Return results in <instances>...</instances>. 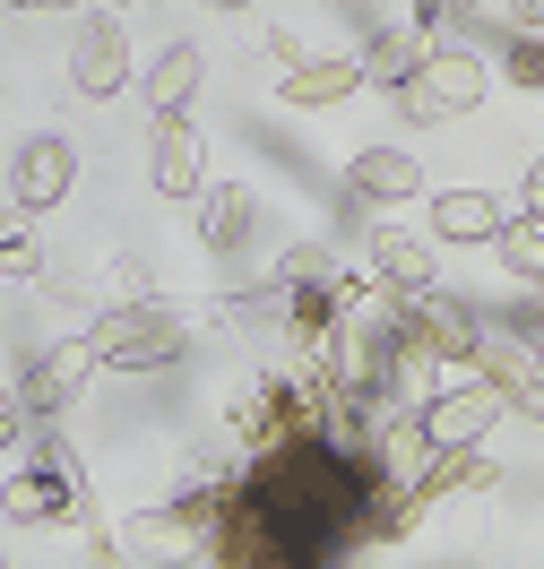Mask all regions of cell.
Wrapping results in <instances>:
<instances>
[{
  "instance_id": "6da1fadb",
  "label": "cell",
  "mask_w": 544,
  "mask_h": 569,
  "mask_svg": "<svg viewBox=\"0 0 544 569\" xmlns=\"http://www.w3.org/2000/svg\"><path fill=\"white\" fill-rule=\"evenodd\" d=\"M87 346H96V371H165L190 355V320L174 302H130L87 328Z\"/></svg>"
},
{
  "instance_id": "7a4b0ae2",
  "label": "cell",
  "mask_w": 544,
  "mask_h": 569,
  "mask_svg": "<svg viewBox=\"0 0 544 569\" xmlns=\"http://www.w3.org/2000/svg\"><path fill=\"white\" fill-rule=\"evenodd\" d=\"M484 87H493V70L475 61L467 43H433V52H424V70L406 78L389 104H398L406 121H458V112L484 104Z\"/></svg>"
},
{
  "instance_id": "3957f363",
  "label": "cell",
  "mask_w": 544,
  "mask_h": 569,
  "mask_svg": "<svg viewBox=\"0 0 544 569\" xmlns=\"http://www.w3.org/2000/svg\"><path fill=\"white\" fill-rule=\"evenodd\" d=\"M78 466H70V449L61 440H43V458L36 466H18L9 483H0V518L9 527H70L78 518Z\"/></svg>"
},
{
  "instance_id": "277c9868",
  "label": "cell",
  "mask_w": 544,
  "mask_h": 569,
  "mask_svg": "<svg viewBox=\"0 0 544 569\" xmlns=\"http://www.w3.org/2000/svg\"><path fill=\"white\" fill-rule=\"evenodd\" d=\"M398 328H406V346H415L424 362H449V371H467L475 346H484V320H475L458 293H441V284L406 293V302H398Z\"/></svg>"
},
{
  "instance_id": "5b68a950",
  "label": "cell",
  "mask_w": 544,
  "mask_h": 569,
  "mask_svg": "<svg viewBox=\"0 0 544 569\" xmlns=\"http://www.w3.org/2000/svg\"><path fill=\"white\" fill-rule=\"evenodd\" d=\"M112 552H121L130 569H199V561H208V527L165 500V509L121 518V527H112Z\"/></svg>"
},
{
  "instance_id": "8992f818",
  "label": "cell",
  "mask_w": 544,
  "mask_h": 569,
  "mask_svg": "<svg viewBox=\"0 0 544 569\" xmlns=\"http://www.w3.org/2000/svg\"><path fill=\"white\" fill-rule=\"evenodd\" d=\"M502 389H484V380H458V389H441L424 415H415V431H424V449L433 458H475V440L502 423Z\"/></svg>"
},
{
  "instance_id": "52a82bcc",
  "label": "cell",
  "mask_w": 544,
  "mask_h": 569,
  "mask_svg": "<svg viewBox=\"0 0 544 569\" xmlns=\"http://www.w3.org/2000/svg\"><path fill=\"white\" fill-rule=\"evenodd\" d=\"M87 380H96V346H87V337H61V346H43V355L27 362V380L9 389V406H18V415H61Z\"/></svg>"
},
{
  "instance_id": "ba28073f",
  "label": "cell",
  "mask_w": 544,
  "mask_h": 569,
  "mask_svg": "<svg viewBox=\"0 0 544 569\" xmlns=\"http://www.w3.org/2000/svg\"><path fill=\"white\" fill-rule=\"evenodd\" d=\"M70 181H78V147L70 139H27L18 156H9V208L43 216V208L70 199Z\"/></svg>"
},
{
  "instance_id": "9c48e42d",
  "label": "cell",
  "mask_w": 544,
  "mask_h": 569,
  "mask_svg": "<svg viewBox=\"0 0 544 569\" xmlns=\"http://www.w3.org/2000/svg\"><path fill=\"white\" fill-rule=\"evenodd\" d=\"M363 284H380L389 302L441 284L433 277V242H424V233H398V224H389V233H372V242H363Z\"/></svg>"
},
{
  "instance_id": "30bf717a",
  "label": "cell",
  "mask_w": 544,
  "mask_h": 569,
  "mask_svg": "<svg viewBox=\"0 0 544 569\" xmlns=\"http://www.w3.org/2000/svg\"><path fill=\"white\" fill-rule=\"evenodd\" d=\"M70 87L78 96H121V87H130V36H121V18H87V27H78Z\"/></svg>"
},
{
  "instance_id": "8fae6325",
  "label": "cell",
  "mask_w": 544,
  "mask_h": 569,
  "mask_svg": "<svg viewBox=\"0 0 544 569\" xmlns=\"http://www.w3.org/2000/svg\"><path fill=\"white\" fill-rule=\"evenodd\" d=\"M147 173L165 199H199L208 190V139L190 130V121H156L147 130Z\"/></svg>"
},
{
  "instance_id": "7c38bea8",
  "label": "cell",
  "mask_w": 544,
  "mask_h": 569,
  "mask_svg": "<svg viewBox=\"0 0 544 569\" xmlns=\"http://www.w3.org/2000/svg\"><path fill=\"white\" fill-rule=\"evenodd\" d=\"M346 96H363L355 52H311V61H294V70L277 78V104L286 112H328V104H346Z\"/></svg>"
},
{
  "instance_id": "4fadbf2b",
  "label": "cell",
  "mask_w": 544,
  "mask_h": 569,
  "mask_svg": "<svg viewBox=\"0 0 544 569\" xmlns=\"http://www.w3.org/2000/svg\"><path fill=\"white\" fill-rule=\"evenodd\" d=\"M346 181H355V199H372V208H406V199H424V164L406 156V147H363L355 164H346Z\"/></svg>"
},
{
  "instance_id": "5bb4252c",
  "label": "cell",
  "mask_w": 544,
  "mask_h": 569,
  "mask_svg": "<svg viewBox=\"0 0 544 569\" xmlns=\"http://www.w3.org/2000/svg\"><path fill=\"white\" fill-rule=\"evenodd\" d=\"M208 87V52L199 43H165L156 70H147V112L156 121H190V96Z\"/></svg>"
},
{
  "instance_id": "9a60e30c",
  "label": "cell",
  "mask_w": 544,
  "mask_h": 569,
  "mask_svg": "<svg viewBox=\"0 0 544 569\" xmlns=\"http://www.w3.org/2000/svg\"><path fill=\"white\" fill-rule=\"evenodd\" d=\"M355 70H363V87H389L398 96L406 78L424 70V43L406 36V18H372V43L355 52Z\"/></svg>"
},
{
  "instance_id": "2e32d148",
  "label": "cell",
  "mask_w": 544,
  "mask_h": 569,
  "mask_svg": "<svg viewBox=\"0 0 544 569\" xmlns=\"http://www.w3.org/2000/svg\"><path fill=\"white\" fill-rule=\"evenodd\" d=\"M251 224H259V199L243 190V181H217V190H199V242L217 250V259L251 242Z\"/></svg>"
},
{
  "instance_id": "e0dca14e",
  "label": "cell",
  "mask_w": 544,
  "mask_h": 569,
  "mask_svg": "<svg viewBox=\"0 0 544 569\" xmlns=\"http://www.w3.org/2000/svg\"><path fill=\"white\" fill-rule=\"evenodd\" d=\"M502 233V199L493 190H441L433 199V242H493Z\"/></svg>"
},
{
  "instance_id": "ac0fdd59",
  "label": "cell",
  "mask_w": 544,
  "mask_h": 569,
  "mask_svg": "<svg viewBox=\"0 0 544 569\" xmlns=\"http://www.w3.org/2000/svg\"><path fill=\"white\" fill-rule=\"evenodd\" d=\"M424 466H433V449H424L415 415H380V423H372V475H380V483H415Z\"/></svg>"
},
{
  "instance_id": "d6986e66",
  "label": "cell",
  "mask_w": 544,
  "mask_h": 569,
  "mask_svg": "<svg viewBox=\"0 0 544 569\" xmlns=\"http://www.w3.org/2000/svg\"><path fill=\"white\" fill-rule=\"evenodd\" d=\"M493 250H502V268H510V277L544 284V216H502Z\"/></svg>"
},
{
  "instance_id": "ffe728a7",
  "label": "cell",
  "mask_w": 544,
  "mask_h": 569,
  "mask_svg": "<svg viewBox=\"0 0 544 569\" xmlns=\"http://www.w3.org/2000/svg\"><path fill=\"white\" fill-rule=\"evenodd\" d=\"M0 277H43V242H36V216H18V208H0Z\"/></svg>"
},
{
  "instance_id": "44dd1931",
  "label": "cell",
  "mask_w": 544,
  "mask_h": 569,
  "mask_svg": "<svg viewBox=\"0 0 544 569\" xmlns=\"http://www.w3.org/2000/svg\"><path fill=\"white\" fill-rule=\"evenodd\" d=\"M105 293H112V311H130V302H156V284H147L139 259H112V268H105Z\"/></svg>"
},
{
  "instance_id": "7402d4cb",
  "label": "cell",
  "mask_w": 544,
  "mask_h": 569,
  "mask_svg": "<svg viewBox=\"0 0 544 569\" xmlns=\"http://www.w3.org/2000/svg\"><path fill=\"white\" fill-rule=\"evenodd\" d=\"M502 78H510V87H527V96H544V43H510Z\"/></svg>"
},
{
  "instance_id": "603a6c76",
  "label": "cell",
  "mask_w": 544,
  "mask_h": 569,
  "mask_svg": "<svg viewBox=\"0 0 544 569\" xmlns=\"http://www.w3.org/2000/svg\"><path fill=\"white\" fill-rule=\"evenodd\" d=\"M259 52H268L277 70H294V61H311V43L294 36V27H268V43H259Z\"/></svg>"
},
{
  "instance_id": "cb8c5ba5",
  "label": "cell",
  "mask_w": 544,
  "mask_h": 569,
  "mask_svg": "<svg viewBox=\"0 0 544 569\" xmlns=\"http://www.w3.org/2000/svg\"><path fill=\"white\" fill-rule=\"evenodd\" d=\"M510 406H518V415H536V423H544V362L527 371V380H518V389H510Z\"/></svg>"
},
{
  "instance_id": "d4e9b609",
  "label": "cell",
  "mask_w": 544,
  "mask_h": 569,
  "mask_svg": "<svg viewBox=\"0 0 544 569\" xmlns=\"http://www.w3.org/2000/svg\"><path fill=\"white\" fill-rule=\"evenodd\" d=\"M518 216H544V156L527 164V208H518Z\"/></svg>"
},
{
  "instance_id": "484cf974",
  "label": "cell",
  "mask_w": 544,
  "mask_h": 569,
  "mask_svg": "<svg viewBox=\"0 0 544 569\" xmlns=\"http://www.w3.org/2000/svg\"><path fill=\"white\" fill-rule=\"evenodd\" d=\"M0 449H18V406H9V389H0Z\"/></svg>"
},
{
  "instance_id": "4316f807",
  "label": "cell",
  "mask_w": 544,
  "mask_h": 569,
  "mask_svg": "<svg viewBox=\"0 0 544 569\" xmlns=\"http://www.w3.org/2000/svg\"><path fill=\"white\" fill-rule=\"evenodd\" d=\"M433 569H458V561H433Z\"/></svg>"
},
{
  "instance_id": "83f0119b",
  "label": "cell",
  "mask_w": 544,
  "mask_h": 569,
  "mask_svg": "<svg viewBox=\"0 0 544 569\" xmlns=\"http://www.w3.org/2000/svg\"><path fill=\"white\" fill-rule=\"evenodd\" d=\"M0 569H9V561H0Z\"/></svg>"
}]
</instances>
